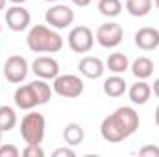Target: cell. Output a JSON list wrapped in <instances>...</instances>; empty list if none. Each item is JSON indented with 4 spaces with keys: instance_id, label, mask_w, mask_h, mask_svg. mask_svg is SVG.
<instances>
[{
    "instance_id": "cell-1",
    "label": "cell",
    "mask_w": 159,
    "mask_h": 157,
    "mask_svg": "<svg viewBox=\"0 0 159 157\" xmlns=\"http://www.w3.org/2000/svg\"><path fill=\"white\" fill-rule=\"evenodd\" d=\"M26 44L35 54H56L63 48V37L44 24H35L30 28Z\"/></svg>"
},
{
    "instance_id": "cell-2",
    "label": "cell",
    "mask_w": 159,
    "mask_h": 157,
    "mask_svg": "<svg viewBox=\"0 0 159 157\" xmlns=\"http://www.w3.org/2000/svg\"><path fill=\"white\" fill-rule=\"evenodd\" d=\"M46 131V120L41 113H26L20 120V137L26 144H41Z\"/></svg>"
},
{
    "instance_id": "cell-3",
    "label": "cell",
    "mask_w": 159,
    "mask_h": 157,
    "mask_svg": "<svg viewBox=\"0 0 159 157\" xmlns=\"http://www.w3.org/2000/svg\"><path fill=\"white\" fill-rule=\"evenodd\" d=\"M83 79L76 74H61L54 79L52 89L56 94L63 96V98H78L83 92Z\"/></svg>"
},
{
    "instance_id": "cell-4",
    "label": "cell",
    "mask_w": 159,
    "mask_h": 157,
    "mask_svg": "<svg viewBox=\"0 0 159 157\" xmlns=\"http://www.w3.org/2000/svg\"><path fill=\"white\" fill-rule=\"evenodd\" d=\"M113 122L117 124V128L120 129V133L124 135V139H128V137H131L137 129H139V113L133 109V107H128V105H122L119 107L113 115Z\"/></svg>"
},
{
    "instance_id": "cell-5",
    "label": "cell",
    "mask_w": 159,
    "mask_h": 157,
    "mask_svg": "<svg viewBox=\"0 0 159 157\" xmlns=\"http://www.w3.org/2000/svg\"><path fill=\"white\" fill-rule=\"evenodd\" d=\"M69 48L76 54H87L91 52L93 44H94V34L89 26H76L70 30L69 34Z\"/></svg>"
},
{
    "instance_id": "cell-6",
    "label": "cell",
    "mask_w": 159,
    "mask_h": 157,
    "mask_svg": "<svg viewBox=\"0 0 159 157\" xmlns=\"http://www.w3.org/2000/svg\"><path fill=\"white\" fill-rule=\"evenodd\" d=\"M94 37L102 48H117L124 39V30L119 22H106L96 28Z\"/></svg>"
},
{
    "instance_id": "cell-7",
    "label": "cell",
    "mask_w": 159,
    "mask_h": 157,
    "mask_svg": "<svg viewBox=\"0 0 159 157\" xmlns=\"http://www.w3.org/2000/svg\"><path fill=\"white\" fill-rule=\"evenodd\" d=\"M44 20L46 24H50V28L65 30L74 22V9H70L65 4H56L44 13Z\"/></svg>"
},
{
    "instance_id": "cell-8",
    "label": "cell",
    "mask_w": 159,
    "mask_h": 157,
    "mask_svg": "<svg viewBox=\"0 0 159 157\" xmlns=\"http://www.w3.org/2000/svg\"><path fill=\"white\" fill-rule=\"evenodd\" d=\"M30 72V65L22 56H9L4 63V76L9 83H22Z\"/></svg>"
},
{
    "instance_id": "cell-9",
    "label": "cell",
    "mask_w": 159,
    "mask_h": 157,
    "mask_svg": "<svg viewBox=\"0 0 159 157\" xmlns=\"http://www.w3.org/2000/svg\"><path fill=\"white\" fill-rule=\"evenodd\" d=\"M32 22V15L28 9L22 7V4H13L6 11V24L11 32H24Z\"/></svg>"
},
{
    "instance_id": "cell-10",
    "label": "cell",
    "mask_w": 159,
    "mask_h": 157,
    "mask_svg": "<svg viewBox=\"0 0 159 157\" xmlns=\"http://www.w3.org/2000/svg\"><path fill=\"white\" fill-rule=\"evenodd\" d=\"M30 70L41 79H56L59 76V63L50 56H41L32 61Z\"/></svg>"
},
{
    "instance_id": "cell-11",
    "label": "cell",
    "mask_w": 159,
    "mask_h": 157,
    "mask_svg": "<svg viewBox=\"0 0 159 157\" xmlns=\"http://www.w3.org/2000/svg\"><path fill=\"white\" fill-rule=\"evenodd\" d=\"M78 69H80L81 76H85V78H89V79H98V78H102L104 72H106V63L100 57L85 56L83 59H80Z\"/></svg>"
},
{
    "instance_id": "cell-12",
    "label": "cell",
    "mask_w": 159,
    "mask_h": 157,
    "mask_svg": "<svg viewBox=\"0 0 159 157\" xmlns=\"http://www.w3.org/2000/svg\"><path fill=\"white\" fill-rule=\"evenodd\" d=\"M13 100H15V105H17L19 109H24V111H32L34 107L39 105L32 83H26V85L17 87V91H15V94H13Z\"/></svg>"
},
{
    "instance_id": "cell-13",
    "label": "cell",
    "mask_w": 159,
    "mask_h": 157,
    "mask_svg": "<svg viewBox=\"0 0 159 157\" xmlns=\"http://www.w3.org/2000/svg\"><path fill=\"white\" fill-rule=\"evenodd\" d=\"M135 44H137V48H141L144 52L156 50L159 46V30L157 28H152V26H144V28L137 30Z\"/></svg>"
},
{
    "instance_id": "cell-14",
    "label": "cell",
    "mask_w": 159,
    "mask_h": 157,
    "mask_svg": "<svg viewBox=\"0 0 159 157\" xmlns=\"http://www.w3.org/2000/svg\"><path fill=\"white\" fill-rule=\"evenodd\" d=\"M128 94H129L131 104H135V105H144V104L150 100V96H152V87H150L144 79H137V83H133V85L129 87Z\"/></svg>"
},
{
    "instance_id": "cell-15",
    "label": "cell",
    "mask_w": 159,
    "mask_h": 157,
    "mask_svg": "<svg viewBox=\"0 0 159 157\" xmlns=\"http://www.w3.org/2000/svg\"><path fill=\"white\" fill-rule=\"evenodd\" d=\"M102 89H104V92L109 98H119V96H122L128 91V85H126V79L122 78L120 74H113L107 79H104Z\"/></svg>"
},
{
    "instance_id": "cell-16",
    "label": "cell",
    "mask_w": 159,
    "mask_h": 157,
    "mask_svg": "<svg viewBox=\"0 0 159 157\" xmlns=\"http://www.w3.org/2000/svg\"><path fill=\"white\" fill-rule=\"evenodd\" d=\"M100 135H102V139L107 141V142H122V141H124V135L120 133V129L117 128V124L113 122L111 115H107V117L102 120V124H100Z\"/></svg>"
},
{
    "instance_id": "cell-17",
    "label": "cell",
    "mask_w": 159,
    "mask_h": 157,
    "mask_svg": "<svg viewBox=\"0 0 159 157\" xmlns=\"http://www.w3.org/2000/svg\"><path fill=\"white\" fill-rule=\"evenodd\" d=\"M133 76L137 79H148L152 74H154V61L146 56H141L133 61V65L129 67Z\"/></svg>"
},
{
    "instance_id": "cell-18",
    "label": "cell",
    "mask_w": 159,
    "mask_h": 157,
    "mask_svg": "<svg viewBox=\"0 0 159 157\" xmlns=\"http://www.w3.org/2000/svg\"><path fill=\"white\" fill-rule=\"evenodd\" d=\"M106 69L113 74H124L129 69V59L122 52H113V54H109V57L106 61Z\"/></svg>"
},
{
    "instance_id": "cell-19",
    "label": "cell",
    "mask_w": 159,
    "mask_h": 157,
    "mask_svg": "<svg viewBox=\"0 0 159 157\" xmlns=\"http://www.w3.org/2000/svg\"><path fill=\"white\" fill-rule=\"evenodd\" d=\"M83 139H85V131H83V128L80 124L70 122V124L65 126V129H63V141H65V144L78 146V144L83 142Z\"/></svg>"
},
{
    "instance_id": "cell-20",
    "label": "cell",
    "mask_w": 159,
    "mask_h": 157,
    "mask_svg": "<svg viewBox=\"0 0 159 157\" xmlns=\"http://www.w3.org/2000/svg\"><path fill=\"white\" fill-rule=\"evenodd\" d=\"M154 0H126V9L131 17H146L152 11Z\"/></svg>"
},
{
    "instance_id": "cell-21",
    "label": "cell",
    "mask_w": 159,
    "mask_h": 157,
    "mask_svg": "<svg viewBox=\"0 0 159 157\" xmlns=\"http://www.w3.org/2000/svg\"><path fill=\"white\" fill-rule=\"evenodd\" d=\"M17 126V113L9 105H0V129L2 131H11Z\"/></svg>"
},
{
    "instance_id": "cell-22",
    "label": "cell",
    "mask_w": 159,
    "mask_h": 157,
    "mask_svg": "<svg viewBox=\"0 0 159 157\" xmlns=\"http://www.w3.org/2000/svg\"><path fill=\"white\" fill-rule=\"evenodd\" d=\"M32 87H34V91H35V96H37L39 105H44V104L50 102L54 89H50V85L46 83V79L39 78V79H35V81H32Z\"/></svg>"
},
{
    "instance_id": "cell-23",
    "label": "cell",
    "mask_w": 159,
    "mask_h": 157,
    "mask_svg": "<svg viewBox=\"0 0 159 157\" xmlns=\"http://www.w3.org/2000/svg\"><path fill=\"white\" fill-rule=\"evenodd\" d=\"M98 11L104 15V17H119L122 13V2L120 0H100L98 2Z\"/></svg>"
},
{
    "instance_id": "cell-24",
    "label": "cell",
    "mask_w": 159,
    "mask_h": 157,
    "mask_svg": "<svg viewBox=\"0 0 159 157\" xmlns=\"http://www.w3.org/2000/svg\"><path fill=\"white\" fill-rule=\"evenodd\" d=\"M20 150L15 144H2L0 142V157H19Z\"/></svg>"
},
{
    "instance_id": "cell-25",
    "label": "cell",
    "mask_w": 159,
    "mask_h": 157,
    "mask_svg": "<svg viewBox=\"0 0 159 157\" xmlns=\"http://www.w3.org/2000/svg\"><path fill=\"white\" fill-rule=\"evenodd\" d=\"M22 155L24 157H43L44 152H43L41 144H26V148L22 150Z\"/></svg>"
},
{
    "instance_id": "cell-26",
    "label": "cell",
    "mask_w": 159,
    "mask_h": 157,
    "mask_svg": "<svg viewBox=\"0 0 159 157\" xmlns=\"http://www.w3.org/2000/svg\"><path fill=\"white\" fill-rule=\"evenodd\" d=\"M139 155L143 157H159V148L157 146H154V144H148V146H143L141 150H139Z\"/></svg>"
},
{
    "instance_id": "cell-27",
    "label": "cell",
    "mask_w": 159,
    "mask_h": 157,
    "mask_svg": "<svg viewBox=\"0 0 159 157\" xmlns=\"http://www.w3.org/2000/svg\"><path fill=\"white\" fill-rule=\"evenodd\" d=\"M54 157H74L76 155V152L67 144L65 148H57V150H54V154H52Z\"/></svg>"
},
{
    "instance_id": "cell-28",
    "label": "cell",
    "mask_w": 159,
    "mask_h": 157,
    "mask_svg": "<svg viewBox=\"0 0 159 157\" xmlns=\"http://www.w3.org/2000/svg\"><path fill=\"white\" fill-rule=\"evenodd\" d=\"M70 2H72L74 6H78V7H87L93 0H70Z\"/></svg>"
},
{
    "instance_id": "cell-29",
    "label": "cell",
    "mask_w": 159,
    "mask_h": 157,
    "mask_svg": "<svg viewBox=\"0 0 159 157\" xmlns=\"http://www.w3.org/2000/svg\"><path fill=\"white\" fill-rule=\"evenodd\" d=\"M152 91H154V94L159 98V78L154 81V85H152Z\"/></svg>"
},
{
    "instance_id": "cell-30",
    "label": "cell",
    "mask_w": 159,
    "mask_h": 157,
    "mask_svg": "<svg viewBox=\"0 0 159 157\" xmlns=\"http://www.w3.org/2000/svg\"><path fill=\"white\" fill-rule=\"evenodd\" d=\"M154 118H156V126L159 128V105L156 107V115H154Z\"/></svg>"
},
{
    "instance_id": "cell-31",
    "label": "cell",
    "mask_w": 159,
    "mask_h": 157,
    "mask_svg": "<svg viewBox=\"0 0 159 157\" xmlns=\"http://www.w3.org/2000/svg\"><path fill=\"white\" fill-rule=\"evenodd\" d=\"M11 4H24V2H28V0H9Z\"/></svg>"
},
{
    "instance_id": "cell-32",
    "label": "cell",
    "mask_w": 159,
    "mask_h": 157,
    "mask_svg": "<svg viewBox=\"0 0 159 157\" xmlns=\"http://www.w3.org/2000/svg\"><path fill=\"white\" fill-rule=\"evenodd\" d=\"M4 6H6V0H0V11L4 9Z\"/></svg>"
},
{
    "instance_id": "cell-33",
    "label": "cell",
    "mask_w": 159,
    "mask_h": 157,
    "mask_svg": "<svg viewBox=\"0 0 159 157\" xmlns=\"http://www.w3.org/2000/svg\"><path fill=\"white\" fill-rule=\"evenodd\" d=\"M154 4H156V7L159 9V0H154Z\"/></svg>"
},
{
    "instance_id": "cell-34",
    "label": "cell",
    "mask_w": 159,
    "mask_h": 157,
    "mask_svg": "<svg viewBox=\"0 0 159 157\" xmlns=\"http://www.w3.org/2000/svg\"><path fill=\"white\" fill-rule=\"evenodd\" d=\"M2 133H4V131H2V129H0V142H2Z\"/></svg>"
},
{
    "instance_id": "cell-35",
    "label": "cell",
    "mask_w": 159,
    "mask_h": 157,
    "mask_svg": "<svg viewBox=\"0 0 159 157\" xmlns=\"http://www.w3.org/2000/svg\"><path fill=\"white\" fill-rule=\"evenodd\" d=\"M0 35H2V24H0Z\"/></svg>"
},
{
    "instance_id": "cell-36",
    "label": "cell",
    "mask_w": 159,
    "mask_h": 157,
    "mask_svg": "<svg viewBox=\"0 0 159 157\" xmlns=\"http://www.w3.org/2000/svg\"><path fill=\"white\" fill-rule=\"evenodd\" d=\"M46 2H57V0H46Z\"/></svg>"
}]
</instances>
